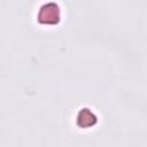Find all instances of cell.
Masks as SVG:
<instances>
[{"mask_svg":"<svg viewBox=\"0 0 147 147\" xmlns=\"http://www.w3.org/2000/svg\"><path fill=\"white\" fill-rule=\"evenodd\" d=\"M38 18L41 23L54 24L60 20V8L55 2H48L40 7Z\"/></svg>","mask_w":147,"mask_h":147,"instance_id":"6da1fadb","label":"cell"},{"mask_svg":"<svg viewBox=\"0 0 147 147\" xmlns=\"http://www.w3.org/2000/svg\"><path fill=\"white\" fill-rule=\"evenodd\" d=\"M96 122V116L95 114L88 109V108H83L79 110L78 115H77V123L78 125L86 127V126H91Z\"/></svg>","mask_w":147,"mask_h":147,"instance_id":"7a4b0ae2","label":"cell"}]
</instances>
